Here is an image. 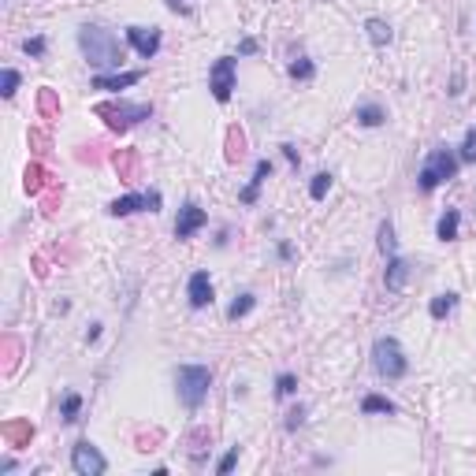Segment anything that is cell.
<instances>
[{
  "instance_id": "obj_25",
  "label": "cell",
  "mask_w": 476,
  "mask_h": 476,
  "mask_svg": "<svg viewBox=\"0 0 476 476\" xmlns=\"http://www.w3.org/2000/svg\"><path fill=\"white\" fill-rule=\"evenodd\" d=\"M78 409H82V394H68V399H63V425H75L78 420Z\"/></svg>"
},
{
  "instance_id": "obj_27",
  "label": "cell",
  "mask_w": 476,
  "mask_h": 476,
  "mask_svg": "<svg viewBox=\"0 0 476 476\" xmlns=\"http://www.w3.org/2000/svg\"><path fill=\"white\" fill-rule=\"evenodd\" d=\"M37 108H42V115H60V101H56V94L52 89H42V97H37Z\"/></svg>"
},
{
  "instance_id": "obj_7",
  "label": "cell",
  "mask_w": 476,
  "mask_h": 476,
  "mask_svg": "<svg viewBox=\"0 0 476 476\" xmlns=\"http://www.w3.org/2000/svg\"><path fill=\"white\" fill-rule=\"evenodd\" d=\"M208 89H213V97L220 104L231 101V94H234V60L231 56H220L213 63V71H208Z\"/></svg>"
},
{
  "instance_id": "obj_23",
  "label": "cell",
  "mask_w": 476,
  "mask_h": 476,
  "mask_svg": "<svg viewBox=\"0 0 476 476\" xmlns=\"http://www.w3.org/2000/svg\"><path fill=\"white\" fill-rule=\"evenodd\" d=\"M242 149H246V134L238 127H231L227 130V161H238L242 156Z\"/></svg>"
},
{
  "instance_id": "obj_30",
  "label": "cell",
  "mask_w": 476,
  "mask_h": 476,
  "mask_svg": "<svg viewBox=\"0 0 476 476\" xmlns=\"http://www.w3.org/2000/svg\"><path fill=\"white\" fill-rule=\"evenodd\" d=\"M380 253H387V257L394 253V227H391L387 220L380 223Z\"/></svg>"
},
{
  "instance_id": "obj_39",
  "label": "cell",
  "mask_w": 476,
  "mask_h": 476,
  "mask_svg": "<svg viewBox=\"0 0 476 476\" xmlns=\"http://www.w3.org/2000/svg\"><path fill=\"white\" fill-rule=\"evenodd\" d=\"M242 52H246V56H249V52H257V42H253V37H246V42H242Z\"/></svg>"
},
{
  "instance_id": "obj_35",
  "label": "cell",
  "mask_w": 476,
  "mask_h": 476,
  "mask_svg": "<svg viewBox=\"0 0 476 476\" xmlns=\"http://www.w3.org/2000/svg\"><path fill=\"white\" fill-rule=\"evenodd\" d=\"M15 89H19V71H4V89H0V94H4V97H15Z\"/></svg>"
},
{
  "instance_id": "obj_21",
  "label": "cell",
  "mask_w": 476,
  "mask_h": 476,
  "mask_svg": "<svg viewBox=\"0 0 476 476\" xmlns=\"http://www.w3.org/2000/svg\"><path fill=\"white\" fill-rule=\"evenodd\" d=\"M383 119H387V115H383L380 104H361V108H357V123H361V127H380Z\"/></svg>"
},
{
  "instance_id": "obj_24",
  "label": "cell",
  "mask_w": 476,
  "mask_h": 476,
  "mask_svg": "<svg viewBox=\"0 0 476 476\" xmlns=\"http://www.w3.org/2000/svg\"><path fill=\"white\" fill-rule=\"evenodd\" d=\"M365 413H394V402H387L383 394H368V399L361 402Z\"/></svg>"
},
{
  "instance_id": "obj_15",
  "label": "cell",
  "mask_w": 476,
  "mask_h": 476,
  "mask_svg": "<svg viewBox=\"0 0 476 476\" xmlns=\"http://www.w3.org/2000/svg\"><path fill=\"white\" fill-rule=\"evenodd\" d=\"M264 179H272V164H268V161H257L253 179H249V187L242 190V201H246V205H253V201H257V190H261V182H264Z\"/></svg>"
},
{
  "instance_id": "obj_19",
  "label": "cell",
  "mask_w": 476,
  "mask_h": 476,
  "mask_svg": "<svg viewBox=\"0 0 476 476\" xmlns=\"http://www.w3.org/2000/svg\"><path fill=\"white\" fill-rule=\"evenodd\" d=\"M365 30H368V42H372V45H391V26L383 19H368Z\"/></svg>"
},
{
  "instance_id": "obj_11",
  "label": "cell",
  "mask_w": 476,
  "mask_h": 476,
  "mask_svg": "<svg viewBox=\"0 0 476 476\" xmlns=\"http://www.w3.org/2000/svg\"><path fill=\"white\" fill-rule=\"evenodd\" d=\"M0 439H4L11 451H23V446H30V439H34V425L30 420H8V425L0 428Z\"/></svg>"
},
{
  "instance_id": "obj_29",
  "label": "cell",
  "mask_w": 476,
  "mask_h": 476,
  "mask_svg": "<svg viewBox=\"0 0 476 476\" xmlns=\"http://www.w3.org/2000/svg\"><path fill=\"white\" fill-rule=\"evenodd\" d=\"M461 161H465V164H476V127L465 130V142H461Z\"/></svg>"
},
{
  "instance_id": "obj_3",
  "label": "cell",
  "mask_w": 476,
  "mask_h": 476,
  "mask_svg": "<svg viewBox=\"0 0 476 476\" xmlns=\"http://www.w3.org/2000/svg\"><path fill=\"white\" fill-rule=\"evenodd\" d=\"M112 130H130L134 123L153 115V104H130V101H101L94 108Z\"/></svg>"
},
{
  "instance_id": "obj_2",
  "label": "cell",
  "mask_w": 476,
  "mask_h": 476,
  "mask_svg": "<svg viewBox=\"0 0 476 476\" xmlns=\"http://www.w3.org/2000/svg\"><path fill=\"white\" fill-rule=\"evenodd\" d=\"M175 383H179V399L187 409H197L205 399H208V383H213V372L208 365H182L175 372Z\"/></svg>"
},
{
  "instance_id": "obj_14",
  "label": "cell",
  "mask_w": 476,
  "mask_h": 476,
  "mask_svg": "<svg viewBox=\"0 0 476 476\" xmlns=\"http://www.w3.org/2000/svg\"><path fill=\"white\" fill-rule=\"evenodd\" d=\"M383 283H387V290H402L409 283V261L391 257L387 261V272H383Z\"/></svg>"
},
{
  "instance_id": "obj_8",
  "label": "cell",
  "mask_w": 476,
  "mask_h": 476,
  "mask_svg": "<svg viewBox=\"0 0 476 476\" xmlns=\"http://www.w3.org/2000/svg\"><path fill=\"white\" fill-rule=\"evenodd\" d=\"M127 42L138 49L142 60H153L156 52H161V42H164V37H161V30H156V26H130V30H127Z\"/></svg>"
},
{
  "instance_id": "obj_28",
  "label": "cell",
  "mask_w": 476,
  "mask_h": 476,
  "mask_svg": "<svg viewBox=\"0 0 476 476\" xmlns=\"http://www.w3.org/2000/svg\"><path fill=\"white\" fill-rule=\"evenodd\" d=\"M313 75H316L313 60H306V56H301V60H294V63H290V78H301V82H309Z\"/></svg>"
},
{
  "instance_id": "obj_16",
  "label": "cell",
  "mask_w": 476,
  "mask_h": 476,
  "mask_svg": "<svg viewBox=\"0 0 476 476\" xmlns=\"http://www.w3.org/2000/svg\"><path fill=\"white\" fill-rule=\"evenodd\" d=\"M458 223H461V213H458V208H446V213L439 216V223H435V234H439L443 242H454V238H458Z\"/></svg>"
},
{
  "instance_id": "obj_13",
  "label": "cell",
  "mask_w": 476,
  "mask_h": 476,
  "mask_svg": "<svg viewBox=\"0 0 476 476\" xmlns=\"http://www.w3.org/2000/svg\"><path fill=\"white\" fill-rule=\"evenodd\" d=\"M142 82V71H123V75H94V89H127V86H134Z\"/></svg>"
},
{
  "instance_id": "obj_32",
  "label": "cell",
  "mask_w": 476,
  "mask_h": 476,
  "mask_svg": "<svg viewBox=\"0 0 476 476\" xmlns=\"http://www.w3.org/2000/svg\"><path fill=\"white\" fill-rule=\"evenodd\" d=\"M23 49H26V56L42 60V56H45V37H26V42H23Z\"/></svg>"
},
{
  "instance_id": "obj_34",
  "label": "cell",
  "mask_w": 476,
  "mask_h": 476,
  "mask_svg": "<svg viewBox=\"0 0 476 476\" xmlns=\"http://www.w3.org/2000/svg\"><path fill=\"white\" fill-rule=\"evenodd\" d=\"M234 465H238V446H231V451H227V454H223V458H220V465H216V472H220V476H227V472H231Z\"/></svg>"
},
{
  "instance_id": "obj_36",
  "label": "cell",
  "mask_w": 476,
  "mask_h": 476,
  "mask_svg": "<svg viewBox=\"0 0 476 476\" xmlns=\"http://www.w3.org/2000/svg\"><path fill=\"white\" fill-rule=\"evenodd\" d=\"M301 420H306V409H301V406H298V409H290V413H287V432H294V428L301 425Z\"/></svg>"
},
{
  "instance_id": "obj_1",
  "label": "cell",
  "mask_w": 476,
  "mask_h": 476,
  "mask_svg": "<svg viewBox=\"0 0 476 476\" xmlns=\"http://www.w3.org/2000/svg\"><path fill=\"white\" fill-rule=\"evenodd\" d=\"M78 49L82 56L94 63V68H119L123 63V49H119V37L112 30H104L97 23H86L78 30Z\"/></svg>"
},
{
  "instance_id": "obj_33",
  "label": "cell",
  "mask_w": 476,
  "mask_h": 476,
  "mask_svg": "<svg viewBox=\"0 0 476 476\" xmlns=\"http://www.w3.org/2000/svg\"><path fill=\"white\" fill-rule=\"evenodd\" d=\"M294 391H298V380L290 372H283L280 380H275V394H283V399H287V394H294Z\"/></svg>"
},
{
  "instance_id": "obj_20",
  "label": "cell",
  "mask_w": 476,
  "mask_h": 476,
  "mask_svg": "<svg viewBox=\"0 0 476 476\" xmlns=\"http://www.w3.org/2000/svg\"><path fill=\"white\" fill-rule=\"evenodd\" d=\"M253 306H257L253 294H238V298L231 301V309H227V320H242V316L253 313Z\"/></svg>"
},
{
  "instance_id": "obj_31",
  "label": "cell",
  "mask_w": 476,
  "mask_h": 476,
  "mask_svg": "<svg viewBox=\"0 0 476 476\" xmlns=\"http://www.w3.org/2000/svg\"><path fill=\"white\" fill-rule=\"evenodd\" d=\"M19 365V342L15 339H4V368H8V372H11V368H15Z\"/></svg>"
},
{
  "instance_id": "obj_9",
  "label": "cell",
  "mask_w": 476,
  "mask_h": 476,
  "mask_svg": "<svg viewBox=\"0 0 476 476\" xmlns=\"http://www.w3.org/2000/svg\"><path fill=\"white\" fill-rule=\"evenodd\" d=\"M142 208L156 213V208H161V194H127V197H115V201L108 205V213L112 216H130V213H142Z\"/></svg>"
},
{
  "instance_id": "obj_38",
  "label": "cell",
  "mask_w": 476,
  "mask_h": 476,
  "mask_svg": "<svg viewBox=\"0 0 476 476\" xmlns=\"http://www.w3.org/2000/svg\"><path fill=\"white\" fill-rule=\"evenodd\" d=\"M283 156H287L290 164H298V149H294V145H283Z\"/></svg>"
},
{
  "instance_id": "obj_26",
  "label": "cell",
  "mask_w": 476,
  "mask_h": 476,
  "mask_svg": "<svg viewBox=\"0 0 476 476\" xmlns=\"http://www.w3.org/2000/svg\"><path fill=\"white\" fill-rule=\"evenodd\" d=\"M332 190V175H327V171H320V175H313V182H309V197L313 201H320V197Z\"/></svg>"
},
{
  "instance_id": "obj_18",
  "label": "cell",
  "mask_w": 476,
  "mask_h": 476,
  "mask_svg": "<svg viewBox=\"0 0 476 476\" xmlns=\"http://www.w3.org/2000/svg\"><path fill=\"white\" fill-rule=\"evenodd\" d=\"M49 187V171L42 168V164H30V168H26V194H42Z\"/></svg>"
},
{
  "instance_id": "obj_10",
  "label": "cell",
  "mask_w": 476,
  "mask_h": 476,
  "mask_svg": "<svg viewBox=\"0 0 476 476\" xmlns=\"http://www.w3.org/2000/svg\"><path fill=\"white\" fill-rule=\"evenodd\" d=\"M205 208L201 205H194V201H187L179 208V220H175V238H190L194 231H201L205 227Z\"/></svg>"
},
{
  "instance_id": "obj_22",
  "label": "cell",
  "mask_w": 476,
  "mask_h": 476,
  "mask_svg": "<svg viewBox=\"0 0 476 476\" xmlns=\"http://www.w3.org/2000/svg\"><path fill=\"white\" fill-rule=\"evenodd\" d=\"M458 306V294H439V298H432V306H428V313L435 316V320H443L446 313H451Z\"/></svg>"
},
{
  "instance_id": "obj_37",
  "label": "cell",
  "mask_w": 476,
  "mask_h": 476,
  "mask_svg": "<svg viewBox=\"0 0 476 476\" xmlns=\"http://www.w3.org/2000/svg\"><path fill=\"white\" fill-rule=\"evenodd\" d=\"M171 11H179V15H190V0H168Z\"/></svg>"
},
{
  "instance_id": "obj_5",
  "label": "cell",
  "mask_w": 476,
  "mask_h": 476,
  "mask_svg": "<svg viewBox=\"0 0 476 476\" xmlns=\"http://www.w3.org/2000/svg\"><path fill=\"white\" fill-rule=\"evenodd\" d=\"M372 365H376V372L387 376V380L406 376L409 361H406V353H402V346H399V339H391V335L376 339V346H372Z\"/></svg>"
},
{
  "instance_id": "obj_4",
  "label": "cell",
  "mask_w": 476,
  "mask_h": 476,
  "mask_svg": "<svg viewBox=\"0 0 476 476\" xmlns=\"http://www.w3.org/2000/svg\"><path fill=\"white\" fill-rule=\"evenodd\" d=\"M454 175H458V156L451 149H432L425 168H420V175H417V182H420L425 194H432L439 182H451Z\"/></svg>"
},
{
  "instance_id": "obj_17",
  "label": "cell",
  "mask_w": 476,
  "mask_h": 476,
  "mask_svg": "<svg viewBox=\"0 0 476 476\" xmlns=\"http://www.w3.org/2000/svg\"><path fill=\"white\" fill-rule=\"evenodd\" d=\"M115 171H119V179H138V153L134 149H119L115 153Z\"/></svg>"
},
{
  "instance_id": "obj_6",
  "label": "cell",
  "mask_w": 476,
  "mask_h": 476,
  "mask_svg": "<svg viewBox=\"0 0 476 476\" xmlns=\"http://www.w3.org/2000/svg\"><path fill=\"white\" fill-rule=\"evenodd\" d=\"M71 469L78 476H101L104 469H108V461H104V454L94 443L82 439V443H75V451H71Z\"/></svg>"
},
{
  "instance_id": "obj_12",
  "label": "cell",
  "mask_w": 476,
  "mask_h": 476,
  "mask_svg": "<svg viewBox=\"0 0 476 476\" xmlns=\"http://www.w3.org/2000/svg\"><path fill=\"white\" fill-rule=\"evenodd\" d=\"M187 294H190V306H194V309L213 306V280H208V272H194V275H190Z\"/></svg>"
}]
</instances>
